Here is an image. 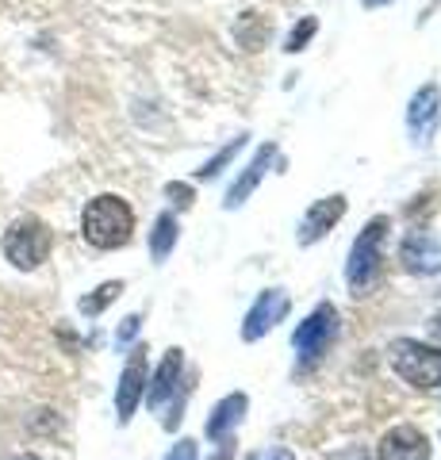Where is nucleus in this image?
Returning <instances> with one entry per match:
<instances>
[{"label": "nucleus", "instance_id": "nucleus-1", "mask_svg": "<svg viewBox=\"0 0 441 460\" xmlns=\"http://www.w3.org/2000/svg\"><path fill=\"white\" fill-rule=\"evenodd\" d=\"M81 230H84L89 246L119 250V246H127V238H131V230H135V211L123 196H96V199H89V208H84Z\"/></svg>", "mask_w": 441, "mask_h": 460}, {"label": "nucleus", "instance_id": "nucleus-2", "mask_svg": "<svg viewBox=\"0 0 441 460\" xmlns=\"http://www.w3.org/2000/svg\"><path fill=\"white\" fill-rule=\"evenodd\" d=\"M384 234H388V219L384 215H376V219H368V226L357 234V242H353L349 250V265H346V284L353 288V296H365L368 288L376 284L380 277V242Z\"/></svg>", "mask_w": 441, "mask_h": 460}, {"label": "nucleus", "instance_id": "nucleus-3", "mask_svg": "<svg viewBox=\"0 0 441 460\" xmlns=\"http://www.w3.org/2000/svg\"><path fill=\"white\" fill-rule=\"evenodd\" d=\"M392 365L407 384L426 387V392L441 384V349H430L422 341H410V338L392 341Z\"/></svg>", "mask_w": 441, "mask_h": 460}, {"label": "nucleus", "instance_id": "nucleus-4", "mask_svg": "<svg viewBox=\"0 0 441 460\" xmlns=\"http://www.w3.org/2000/svg\"><path fill=\"white\" fill-rule=\"evenodd\" d=\"M47 253H50V230H47V223L20 219V223L8 226V234H4V257L16 269L31 272V269H39L42 261H47Z\"/></svg>", "mask_w": 441, "mask_h": 460}, {"label": "nucleus", "instance_id": "nucleus-5", "mask_svg": "<svg viewBox=\"0 0 441 460\" xmlns=\"http://www.w3.org/2000/svg\"><path fill=\"white\" fill-rule=\"evenodd\" d=\"M334 338H338V311H334V304H319L300 326H295L292 345H295V353H300V361L311 365L326 353V345Z\"/></svg>", "mask_w": 441, "mask_h": 460}, {"label": "nucleus", "instance_id": "nucleus-6", "mask_svg": "<svg viewBox=\"0 0 441 460\" xmlns=\"http://www.w3.org/2000/svg\"><path fill=\"white\" fill-rule=\"evenodd\" d=\"M437 119H441V89L437 84H422V89L410 96V108H407V127H410V135H415V142L430 146Z\"/></svg>", "mask_w": 441, "mask_h": 460}, {"label": "nucleus", "instance_id": "nucleus-7", "mask_svg": "<svg viewBox=\"0 0 441 460\" xmlns=\"http://www.w3.org/2000/svg\"><path fill=\"white\" fill-rule=\"evenodd\" d=\"M284 314H288V296H284L280 288H269V292L258 296V304L250 307L246 326H242V338H246V341L265 338L277 323H284Z\"/></svg>", "mask_w": 441, "mask_h": 460}, {"label": "nucleus", "instance_id": "nucleus-8", "mask_svg": "<svg viewBox=\"0 0 441 460\" xmlns=\"http://www.w3.org/2000/svg\"><path fill=\"white\" fill-rule=\"evenodd\" d=\"M400 261L419 272V277H430V272L441 269V242L437 234H430V230H410V234L403 238L400 246Z\"/></svg>", "mask_w": 441, "mask_h": 460}, {"label": "nucleus", "instance_id": "nucleus-9", "mask_svg": "<svg viewBox=\"0 0 441 460\" xmlns=\"http://www.w3.org/2000/svg\"><path fill=\"white\" fill-rule=\"evenodd\" d=\"M346 215V196H326V199H315L307 208L304 223H300V246H315V242L326 234L331 226H338V219Z\"/></svg>", "mask_w": 441, "mask_h": 460}, {"label": "nucleus", "instance_id": "nucleus-10", "mask_svg": "<svg viewBox=\"0 0 441 460\" xmlns=\"http://www.w3.org/2000/svg\"><path fill=\"white\" fill-rule=\"evenodd\" d=\"M142 387H146V349H135L131 361H127L123 376H119V392H116V411L119 422H131V414L142 399Z\"/></svg>", "mask_w": 441, "mask_h": 460}, {"label": "nucleus", "instance_id": "nucleus-11", "mask_svg": "<svg viewBox=\"0 0 441 460\" xmlns=\"http://www.w3.org/2000/svg\"><path fill=\"white\" fill-rule=\"evenodd\" d=\"M273 157H277V142H265V146H261L258 154H253V162H250L246 169H242V177L231 184V192H226V199H223V208H226V211H234V208L246 204L250 192L258 189L261 177L269 172V165H273Z\"/></svg>", "mask_w": 441, "mask_h": 460}, {"label": "nucleus", "instance_id": "nucleus-12", "mask_svg": "<svg viewBox=\"0 0 441 460\" xmlns=\"http://www.w3.org/2000/svg\"><path fill=\"white\" fill-rule=\"evenodd\" d=\"M380 460H430V441L415 426H395L380 445Z\"/></svg>", "mask_w": 441, "mask_h": 460}, {"label": "nucleus", "instance_id": "nucleus-13", "mask_svg": "<svg viewBox=\"0 0 441 460\" xmlns=\"http://www.w3.org/2000/svg\"><path fill=\"white\" fill-rule=\"evenodd\" d=\"M181 365H184L181 349H169V353H165V361L158 365V376H154V384H150V395H146V402H150L154 411H162V407H165V399L173 395L177 376H181Z\"/></svg>", "mask_w": 441, "mask_h": 460}, {"label": "nucleus", "instance_id": "nucleus-14", "mask_svg": "<svg viewBox=\"0 0 441 460\" xmlns=\"http://www.w3.org/2000/svg\"><path fill=\"white\" fill-rule=\"evenodd\" d=\"M242 414H246V395L234 392V395H226L216 411H211V419H207V438H226L231 429L242 422Z\"/></svg>", "mask_w": 441, "mask_h": 460}, {"label": "nucleus", "instance_id": "nucleus-15", "mask_svg": "<svg viewBox=\"0 0 441 460\" xmlns=\"http://www.w3.org/2000/svg\"><path fill=\"white\" fill-rule=\"evenodd\" d=\"M269 35H273V23H269L261 12H246V16H238V23H234V39L242 50H261Z\"/></svg>", "mask_w": 441, "mask_h": 460}, {"label": "nucleus", "instance_id": "nucleus-16", "mask_svg": "<svg viewBox=\"0 0 441 460\" xmlns=\"http://www.w3.org/2000/svg\"><path fill=\"white\" fill-rule=\"evenodd\" d=\"M173 246H177V219L173 215H158V223H154V230H150V253H154V261H165L169 253H173Z\"/></svg>", "mask_w": 441, "mask_h": 460}, {"label": "nucleus", "instance_id": "nucleus-17", "mask_svg": "<svg viewBox=\"0 0 441 460\" xmlns=\"http://www.w3.org/2000/svg\"><path fill=\"white\" fill-rule=\"evenodd\" d=\"M242 146H246V138H234V142H226V146H223V150H219L216 157H211V162H204L200 169H196V177H200V181H211V177H219V172H223L226 165L234 162V154H238Z\"/></svg>", "mask_w": 441, "mask_h": 460}, {"label": "nucleus", "instance_id": "nucleus-18", "mask_svg": "<svg viewBox=\"0 0 441 460\" xmlns=\"http://www.w3.org/2000/svg\"><path fill=\"white\" fill-rule=\"evenodd\" d=\"M119 292H123V280H108V284L96 288V296H84V299H81V311H84V314H101L108 304H116Z\"/></svg>", "mask_w": 441, "mask_h": 460}, {"label": "nucleus", "instance_id": "nucleus-19", "mask_svg": "<svg viewBox=\"0 0 441 460\" xmlns=\"http://www.w3.org/2000/svg\"><path fill=\"white\" fill-rule=\"evenodd\" d=\"M315 31H319V20H315V16H304L300 27H292V31H288V42H284V50H292V54H295V50H304Z\"/></svg>", "mask_w": 441, "mask_h": 460}, {"label": "nucleus", "instance_id": "nucleus-20", "mask_svg": "<svg viewBox=\"0 0 441 460\" xmlns=\"http://www.w3.org/2000/svg\"><path fill=\"white\" fill-rule=\"evenodd\" d=\"M165 460H196V441H189V438H184V441H177L173 449L165 453Z\"/></svg>", "mask_w": 441, "mask_h": 460}, {"label": "nucleus", "instance_id": "nucleus-21", "mask_svg": "<svg viewBox=\"0 0 441 460\" xmlns=\"http://www.w3.org/2000/svg\"><path fill=\"white\" fill-rule=\"evenodd\" d=\"M165 196L173 199L177 208H189V204H192V189H189V184H169V189H165Z\"/></svg>", "mask_w": 441, "mask_h": 460}, {"label": "nucleus", "instance_id": "nucleus-22", "mask_svg": "<svg viewBox=\"0 0 441 460\" xmlns=\"http://www.w3.org/2000/svg\"><path fill=\"white\" fill-rule=\"evenodd\" d=\"M138 334V314H131V319H123V326H119V345H127Z\"/></svg>", "mask_w": 441, "mask_h": 460}, {"label": "nucleus", "instance_id": "nucleus-23", "mask_svg": "<svg viewBox=\"0 0 441 460\" xmlns=\"http://www.w3.org/2000/svg\"><path fill=\"white\" fill-rule=\"evenodd\" d=\"M430 338L441 345V314H434V323H430Z\"/></svg>", "mask_w": 441, "mask_h": 460}, {"label": "nucleus", "instance_id": "nucleus-24", "mask_svg": "<svg viewBox=\"0 0 441 460\" xmlns=\"http://www.w3.org/2000/svg\"><path fill=\"white\" fill-rule=\"evenodd\" d=\"M265 460H295V456H292V453H288V449H273V453H269V456H265Z\"/></svg>", "mask_w": 441, "mask_h": 460}, {"label": "nucleus", "instance_id": "nucleus-25", "mask_svg": "<svg viewBox=\"0 0 441 460\" xmlns=\"http://www.w3.org/2000/svg\"><path fill=\"white\" fill-rule=\"evenodd\" d=\"M365 8H380V4H388V0H361Z\"/></svg>", "mask_w": 441, "mask_h": 460}, {"label": "nucleus", "instance_id": "nucleus-26", "mask_svg": "<svg viewBox=\"0 0 441 460\" xmlns=\"http://www.w3.org/2000/svg\"><path fill=\"white\" fill-rule=\"evenodd\" d=\"M16 460H39V456H16Z\"/></svg>", "mask_w": 441, "mask_h": 460}]
</instances>
